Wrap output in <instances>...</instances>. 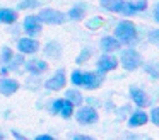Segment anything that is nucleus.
Instances as JSON below:
<instances>
[{"mask_svg":"<svg viewBox=\"0 0 159 140\" xmlns=\"http://www.w3.org/2000/svg\"><path fill=\"white\" fill-rule=\"evenodd\" d=\"M115 36L118 38V41L121 44L132 46L137 41V26L132 20H121L115 27Z\"/></svg>","mask_w":159,"mask_h":140,"instance_id":"1","label":"nucleus"},{"mask_svg":"<svg viewBox=\"0 0 159 140\" xmlns=\"http://www.w3.org/2000/svg\"><path fill=\"white\" fill-rule=\"evenodd\" d=\"M120 63H121V67H123L125 70L132 72V70H137V68L142 67L144 58H142V55L139 53L137 50H134L132 46H128V48H125V50L121 51Z\"/></svg>","mask_w":159,"mask_h":140,"instance_id":"2","label":"nucleus"},{"mask_svg":"<svg viewBox=\"0 0 159 140\" xmlns=\"http://www.w3.org/2000/svg\"><path fill=\"white\" fill-rule=\"evenodd\" d=\"M103 79H104V74L101 72H82V84L80 87L84 89H98L101 84H103Z\"/></svg>","mask_w":159,"mask_h":140,"instance_id":"3","label":"nucleus"},{"mask_svg":"<svg viewBox=\"0 0 159 140\" xmlns=\"http://www.w3.org/2000/svg\"><path fill=\"white\" fill-rule=\"evenodd\" d=\"M75 118L80 125H93V123L98 121V111L93 106H82L75 113Z\"/></svg>","mask_w":159,"mask_h":140,"instance_id":"4","label":"nucleus"},{"mask_svg":"<svg viewBox=\"0 0 159 140\" xmlns=\"http://www.w3.org/2000/svg\"><path fill=\"white\" fill-rule=\"evenodd\" d=\"M38 17H39L41 22H46V24H62V22H65V14L60 12V10H55V9H43Z\"/></svg>","mask_w":159,"mask_h":140,"instance_id":"5","label":"nucleus"},{"mask_svg":"<svg viewBox=\"0 0 159 140\" xmlns=\"http://www.w3.org/2000/svg\"><path fill=\"white\" fill-rule=\"evenodd\" d=\"M52 111L62 115L63 118H70L72 113H74V102H70L67 97L65 99H57L52 104Z\"/></svg>","mask_w":159,"mask_h":140,"instance_id":"6","label":"nucleus"},{"mask_svg":"<svg viewBox=\"0 0 159 140\" xmlns=\"http://www.w3.org/2000/svg\"><path fill=\"white\" fill-rule=\"evenodd\" d=\"M96 67H98V72H101V74H108V72L115 70V68L118 67V60L113 56V55H103V56L98 60Z\"/></svg>","mask_w":159,"mask_h":140,"instance_id":"7","label":"nucleus"},{"mask_svg":"<svg viewBox=\"0 0 159 140\" xmlns=\"http://www.w3.org/2000/svg\"><path fill=\"white\" fill-rule=\"evenodd\" d=\"M24 29L29 36H36L41 33V20L38 16H28L24 19Z\"/></svg>","mask_w":159,"mask_h":140,"instance_id":"8","label":"nucleus"},{"mask_svg":"<svg viewBox=\"0 0 159 140\" xmlns=\"http://www.w3.org/2000/svg\"><path fill=\"white\" fill-rule=\"evenodd\" d=\"M65 82H67L65 72H63V70H58L52 79H48V80H46L45 85H46V89H48V91H60V89L65 85Z\"/></svg>","mask_w":159,"mask_h":140,"instance_id":"9","label":"nucleus"},{"mask_svg":"<svg viewBox=\"0 0 159 140\" xmlns=\"http://www.w3.org/2000/svg\"><path fill=\"white\" fill-rule=\"evenodd\" d=\"M147 9V0H137V2H125L123 10L121 14L123 16H134V14H139L142 10Z\"/></svg>","mask_w":159,"mask_h":140,"instance_id":"10","label":"nucleus"},{"mask_svg":"<svg viewBox=\"0 0 159 140\" xmlns=\"http://www.w3.org/2000/svg\"><path fill=\"white\" fill-rule=\"evenodd\" d=\"M147 121H149V115L140 108V109H137V111H134L130 115V118H128V126H130V128H137V126H144Z\"/></svg>","mask_w":159,"mask_h":140,"instance_id":"11","label":"nucleus"},{"mask_svg":"<svg viewBox=\"0 0 159 140\" xmlns=\"http://www.w3.org/2000/svg\"><path fill=\"white\" fill-rule=\"evenodd\" d=\"M130 97H132V101H134L139 108H145V106H149V102H151L149 96L145 94L142 89H139V87H130Z\"/></svg>","mask_w":159,"mask_h":140,"instance_id":"12","label":"nucleus"},{"mask_svg":"<svg viewBox=\"0 0 159 140\" xmlns=\"http://www.w3.org/2000/svg\"><path fill=\"white\" fill-rule=\"evenodd\" d=\"M99 44H101V50L104 53H113V51L120 50V46H121V43L118 41L116 36H104Z\"/></svg>","mask_w":159,"mask_h":140,"instance_id":"13","label":"nucleus"},{"mask_svg":"<svg viewBox=\"0 0 159 140\" xmlns=\"http://www.w3.org/2000/svg\"><path fill=\"white\" fill-rule=\"evenodd\" d=\"M17 48L21 53H34V51H38L39 43L33 38H22V39H19Z\"/></svg>","mask_w":159,"mask_h":140,"instance_id":"14","label":"nucleus"},{"mask_svg":"<svg viewBox=\"0 0 159 140\" xmlns=\"http://www.w3.org/2000/svg\"><path fill=\"white\" fill-rule=\"evenodd\" d=\"M26 68H28V72H31V74L38 75V74H43V72H46V68H48V63L43 60H38V58H33V60H29L28 63H26Z\"/></svg>","mask_w":159,"mask_h":140,"instance_id":"15","label":"nucleus"},{"mask_svg":"<svg viewBox=\"0 0 159 140\" xmlns=\"http://www.w3.org/2000/svg\"><path fill=\"white\" fill-rule=\"evenodd\" d=\"M101 7L110 12H116V14H121L123 10V5H125V0H99Z\"/></svg>","mask_w":159,"mask_h":140,"instance_id":"16","label":"nucleus"},{"mask_svg":"<svg viewBox=\"0 0 159 140\" xmlns=\"http://www.w3.org/2000/svg\"><path fill=\"white\" fill-rule=\"evenodd\" d=\"M17 89H19V84L16 80H12V79H2V80H0V92H2V94L11 96V94H14Z\"/></svg>","mask_w":159,"mask_h":140,"instance_id":"17","label":"nucleus"},{"mask_svg":"<svg viewBox=\"0 0 159 140\" xmlns=\"http://www.w3.org/2000/svg\"><path fill=\"white\" fill-rule=\"evenodd\" d=\"M144 72H147L152 79H159V60H149L145 63H142Z\"/></svg>","mask_w":159,"mask_h":140,"instance_id":"18","label":"nucleus"},{"mask_svg":"<svg viewBox=\"0 0 159 140\" xmlns=\"http://www.w3.org/2000/svg\"><path fill=\"white\" fill-rule=\"evenodd\" d=\"M86 10H87V7L84 5V3H75V5L69 10V19L80 20L84 17V14H86Z\"/></svg>","mask_w":159,"mask_h":140,"instance_id":"19","label":"nucleus"},{"mask_svg":"<svg viewBox=\"0 0 159 140\" xmlns=\"http://www.w3.org/2000/svg\"><path fill=\"white\" fill-rule=\"evenodd\" d=\"M45 55L46 56H52V58H58L62 55V46H60L57 41H52L45 46Z\"/></svg>","mask_w":159,"mask_h":140,"instance_id":"20","label":"nucleus"},{"mask_svg":"<svg viewBox=\"0 0 159 140\" xmlns=\"http://www.w3.org/2000/svg\"><path fill=\"white\" fill-rule=\"evenodd\" d=\"M16 19H17L16 10H12V9H0V22L12 24V22H16Z\"/></svg>","mask_w":159,"mask_h":140,"instance_id":"21","label":"nucleus"},{"mask_svg":"<svg viewBox=\"0 0 159 140\" xmlns=\"http://www.w3.org/2000/svg\"><path fill=\"white\" fill-rule=\"evenodd\" d=\"M65 97L69 99L70 102H74V104H82V101H84V97H82V94H80L79 91H75V89H69L67 91V94H65Z\"/></svg>","mask_w":159,"mask_h":140,"instance_id":"22","label":"nucleus"},{"mask_svg":"<svg viewBox=\"0 0 159 140\" xmlns=\"http://www.w3.org/2000/svg\"><path fill=\"white\" fill-rule=\"evenodd\" d=\"M86 26H87V29H91V31L99 29V27L103 26V17H93V19H89L86 22Z\"/></svg>","mask_w":159,"mask_h":140,"instance_id":"23","label":"nucleus"},{"mask_svg":"<svg viewBox=\"0 0 159 140\" xmlns=\"http://www.w3.org/2000/svg\"><path fill=\"white\" fill-rule=\"evenodd\" d=\"M12 60H14V53H12L9 48H4V50H2V56H0V61H2V63H11Z\"/></svg>","mask_w":159,"mask_h":140,"instance_id":"24","label":"nucleus"},{"mask_svg":"<svg viewBox=\"0 0 159 140\" xmlns=\"http://www.w3.org/2000/svg\"><path fill=\"white\" fill-rule=\"evenodd\" d=\"M70 80H72L74 85H79V87H80V84H82V72H80V70H74Z\"/></svg>","mask_w":159,"mask_h":140,"instance_id":"25","label":"nucleus"},{"mask_svg":"<svg viewBox=\"0 0 159 140\" xmlns=\"http://www.w3.org/2000/svg\"><path fill=\"white\" fill-rule=\"evenodd\" d=\"M149 41H151L154 46L159 48V29H152L151 33H149Z\"/></svg>","mask_w":159,"mask_h":140,"instance_id":"26","label":"nucleus"},{"mask_svg":"<svg viewBox=\"0 0 159 140\" xmlns=\"http://www.w3.org/2000/svg\"><path fill=\"white\" fill-rule=\"evenodd\" d=\"M38 7V0H22L19 3V9H34Z\"/></svg>","mask_w":159,"mask_h":140,"instance_id":"27","label":"nucleus"},{"mask_svg":"<svg viewBox=\"0 0 159 140\" xmlns=\"http://www.w3.org/2000/svg\"><path fill=\"white\" fill-rule=\"evenodd\" d=\"M149 120H151L156 126H159V106L157 108H152L151 115H149Z\"/></svg>","mask_w":159,"mask_h":140,"instance_id":"28","label":"nucleus"},{"mask_svg":"<svg viewBox=\"0 0 159 140\" xmlns=\"http://www.w3.org/2000/svg\"><path fill=\"white\" fill-rule=\"evenodd\" d=\"M89 56H91V50H89V48H84V50L80 51L79 58H77V63H84Z\"/></svg>","mask_w":159,"mask_h":140,"instance_id":"29","label":"nucleus"},{"mask_svg":"<svg viewBox=\"0 0 159 140\" xmlns=\"http://www.w3.org/2000/svg\"><path fill=\"white\" fill-rule=\"evenodd\" d=\"M154 19H156V22H159V2L154 7Z\"/></svg>","mask_w":159,"mask_h":140,"instance_id":"30","label":"nucleus"},{"mask_svg":"<svg viewBox=\"0 0 159 140\" xmlns=\"http://www.w3.org/2000/svg\"><path fill=\"white\" fill-rule=\"evenodd\" d=\"M75 140H91V137H87V135H75Z\"/></svg>","mask_w":159,"mask_h":140,"instance_id":"31","label":"nucleus"},{"mask_svg":"<svg viewBox=\"0 0 159 140\" xmlns=\"http://www.w3.org/2000/svg\"><path fill=\"white\" fill-rule=\"evenodd\" d=\"M38 140H52V137H50V135H39Z\"/></svg>","mask_w":159,"mask_h":140,"instance_id":"32","label":"nucleus"}]
</instances>
